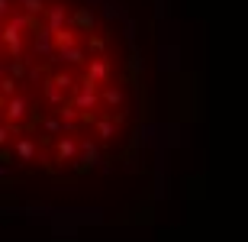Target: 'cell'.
I'll list each match as a JSON object with an SVG mask.
<instances>
[{"mask_svg":"<svg viewBox=\"0 0 248 242\" xmlns=\"http://www.w3.org/2000/svg\"><path fill=\"white\" fill-rule=\"evenodd\" d=\"M55 116H62V120L68 123V126H74V129H78V126H81V120H84V113L78 110L74 103H64V107H62V110L55 113Z\"/></svg>","mask_w":248,"mask_h":242,"instance_id":"obj_14","label":"cell"},{"mask_svg":"<svg viewBox=\"0 0 248 242\" xmlns=\"http://www.w3.org/2000/svg\"><path fill=\"white\" fill-rule=\"evenodd\" d=\"M100 100H103V107L123 110V107H126V91H123V87H103V91H100Z\"/></svg>","mask_w":248,"mask_h":242,"instance_id":"obj_12","label":"cell"},{"mask_svg":"<svg viewBox=\"0 0 248 242\" xmlns=\"http://www.w3.org/2000/svg\"><path fill=\"white\" fill-rule=\"evenodd\" d=\"M42 97H46V103L48 107H52V110H62L64 103H68V91H64V87H58V81L52 75L46 78V81H42Z\"/></svg>","mask_w":248,"mask_h":242,"instance_id":"obj_6","label":"cell"},{"mask_svg":"<svg viewBox=\"0 0 248 242\" xmlns=\"http://www.w3.org/2000/svg\"><path fill=\"white\" fill-rule=\"evenodd\" d=\"M113 78V62L110 55H93L91 58V65L84 68V84H91L93 91H100V87H107V81Z\"/></svg>","mask_w":248,"mask_h":242,"instance_id":"obj_2","label":"cell"},{"mask_svg":"<svg viewBox=\"0 0 248 242\" xmlns=\"http://www.w3.org/2000/svg\"><path fill=\"white\" fill-rule=\"evenodd\" d=\"M39 126H42L48 136H58V139H62V136H71V132H78L74 126H68L62 116H46V120H39Z\"/></svg>","mask_w":248,"mask_h":242,"instance_id":"obj_11","label":"cell"},{"mask_svg":"<svg viewBox=\"0 0 248 242\" xmlns=\"http://www.w3.org/2000/svg\"><path fill=\"white\" fill-rule=\"evenodd\" d=\"M46 26L52 32H62V29L71 26V3H64V0H52L46 10Z\"/></svg>","mask_w":248,"mask_h":242,"instance_id":"obj_3","label":"cell"},{"mask_svg":"<svg viewBox=\"0 0 248 242\" xmlns=\"http://www.w3.org/2000/svg\"><path fill=\"white\" fill-rule=\"evenodd\" d=\"M0 107H3V123H10L13 129H19V126H23V123H29V116H32V100H29L23 91H19L16 97L3 100Z\"/></svg>","mask_w":248,"mask_h":242,"instance_id":"obj_1","label":"cell"},{"mask_svg":"<svg viewBox=\"0 0 248 242\" xmlns=\"http://www.w3.org/2000/svg\"><path fill=\"white\" fill-rule=\"evenodd\" d=\"M58 81V87H64V91H78V81H74V75L71 71H55V75H52Z\"/></svg>","mask_w":248,"mask_h":242,"instance_id":"obj_17","label":"cell"},{"mask_svg":"<svg viewBox=\"0 0 248 242\" xmlns=\"http://www.w3.org/2000/svg\"><path fill=\"white\" fill-rule=\"evenodd\" d=\"M100 161V145L91 139H81V152H78V161H74V171L84 175V171H91L93 165Z\"/></svg>","mask_w":248,"mask_h":242,"instance_id":"obj_5","label":"cell"},{"mask_svg":"<svg viewBox=\"0 0 248 242\" xmlns=\"http://www.w3.org/2000/svg\"><path fill=\"white\" fill-rule=\"evenodd\" d=\"M71 26H74V29H81V32H84V29H93V13H91V10H78V13H74V23H71Z\"/></svg>","mask_w":248,"mask_h":242,"instance_id":"obj_16","label":"cell"},{"mask_svg":"<svg viewBox=\"0 0 248 242\" xmlns=\"http://www.w3.org/2000/svg\"><path fill=\"white\" fill-rule=\"evenodd\" d=\"M78 152H81V139H71V136H62L55 139V159L62 161H78Z\"/></svg>","mask_w":248,"mask_h":242,"instance_id":"obj_10","label":"cell"},{"mask_svg":"<svg viewBox=\"0 0 248 242\" xmlns=\"http://www.w3.org/2000/svg\"><path fill=\"white\" fill-rule=\"evenodd\" d=\"M91 58L93 55H87V46H71V48H58L55 62H62L68 68H84V65H91Z\"/></svg>","mask_w":248,"mask_h":242,"instance_id":"obj_7","label":"cell"},{"mask_svg":"<svg viewBox=\"0 0 248 242\" xmlns=\"http://www.w3.org/2000/svg\"><path fill=\"white\" fill-rule=\"evenodd\" d=\"M71 103H74L81 113H93V110H100V107H103L100 91H93V87H87V84H81V81H78V91H74Z\"/></svg>","mask_w":248,"mask_h":242,"instance_id":"obj_4","label":"cell"},{"mask_svg":"<svg viewBox=\"0 0 248 242\" xmlns=\"http://www.w3.org/2000/svg\"><path fill=\"white\" fill-rule=\"evenodd\" d=\"M13 155H16L19 161H42V152H39L36 139H29V136H16V142H13Z\"/></svg>","mask_w":248,"mask_h":242,"instance_id":"obj_9","label":"cell"},{"mask_svg":"<svg viewBox=\"0 0 248 242\" xmlns=\"http://www.w3.org/2000/svg\"><path fill=\"white\" fill-rule=\"evenodd\" d=\"M16 94H19V81H16V78H10V75H3V78H0V103L10 100V97H16Z\"/></svg>","mask_w":248,"mask_h":242,"instance_id":"obj_15","label":"cell"},{"mask_svg":"<svg viewBox=\"0 0 248 242\" xmlns=\"http://www.w3.org/2000/svg\"><path fill=\"white\" fill-rule=\"evenodd\" d=\"M16 7L32 19H46V10H48V0H16Z\"/></svg>","mask_w":248,"mask_h":242,"instance_id":"obj_13","label":"cell"},{"mask_svg":"<svg viewBox=\"0 0 248 242\" xmlns=\"http://www.w3.org/2000/svg\"><path fill=\"white\" fill-rule=\"evenodd\" d=\"M16 132L19 129H13L10 123H0V145H3V149H10V139H13ZM13 142H16V139H13Z\"/></svg>","mask_w":248,"mask_h":242,"instance_id":"obj_18","label":"cell"},{"mask_svg":"<svg viewBox=\"0 0 248 242\" xmlns=\"http://www.w3.org/2000/svg\"><path fill=\"white\" fill-rule=\"evenodd\" d=\"M93 132H97L100 142H110V139H116V136L123 132V120H116V116H97Z\"/></svg>","mask_w":248,"mask_h":242,"instance_id":"obj_8","label":"cell"},{"mask_svg":"<svg viewBox=\"0 0 248 242\" xmlns=\"http://www.w3.org/2000/svg\"><path fill=\"white\" fill-rule=\"evenodd\" d=\"M10 16H13V7H10V0H0V19L7 23Z\"/></svg>","mask_w":248,"mask_h":242,"instance_id":"obj_19","label":"cell"}]
</instances>
